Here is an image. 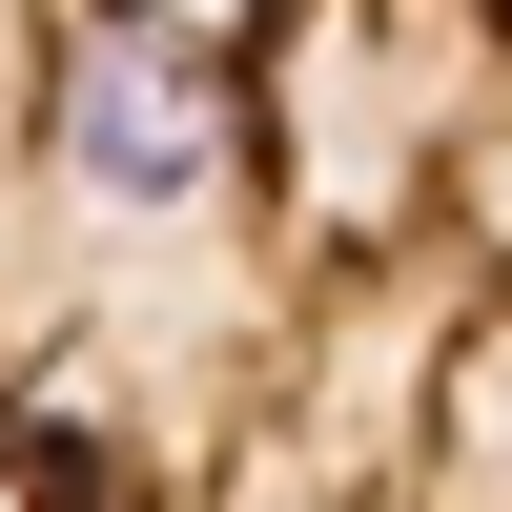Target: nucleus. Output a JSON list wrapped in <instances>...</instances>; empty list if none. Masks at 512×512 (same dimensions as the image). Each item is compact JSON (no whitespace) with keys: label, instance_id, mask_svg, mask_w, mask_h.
Listing matches in <instances>:
<instances>
[{"label":"nucleus","instance_id":"f257e3e1","mask_svg":"<svg viewBox=\"0 0 512 512\" xmlns=\"http://www.w3.org/2000/svg\"><path fill=\"white\" fill-rule=\"evenodd\" d=\"M0 492L512 512V0H0Z\"/></svg>","mask_w":512,"mask_h":512}]
</instances>
